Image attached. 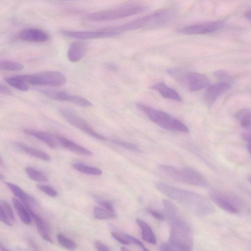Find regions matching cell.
<instances>
[{
    "label": "cell",
    "mask_w": 251,
    "mask_h": 251,
    "mask_svg": "<svg viewBox=\"0 0 251 251\" xmlns=\"http://www.w3.org/2000/svg\"><path fill=\"white\" fill-rule=\"evenodd\" d=\"M148 212L152 215L153 217L159 220H163L165 216L161 213L152 209H149Z\"/></svg>",
    "instance_id": "cell-40"
},
{
    "label": "cell",
    "mask_w": 251,
    "mask_h": 251,
    "mask_svg": "<svg viewBox=\"0 0 251 251\" xmlns=\"http://www.w3.org/2000/svg\"><path fill=\"white\" fill-rule=\"evenodd\" d=\"M55 135L59 144L66 149L83 155H93V152L87 149L59 134H55Z\"/></svg>",
    "instance_id": "cell-16"
},
{
    "label": "cell",
    "mask_w": 251,
    "mask_h": 251,
    "mask_svg": "<svg viewBox=\"0 0 251 251\" xmlns=\"http://www.w3.org/2000/svg\"><path fill=\"white\" fill-rule=\"evenodd\" d=\"M242 137L243 140L247 143V149L251 154V132L243 133Z\"/></svg>",
    "instance_id": "cell-36"
},
{
    "label": "cell",
    "mask_w": 251,
    "mask_h": 251,
    "mask_svg": "<svg viewBox=\"0 0 251 251\" xmlns=\"http://www.w3.org/2000/svg\"><path fill=\"white\" fill-rule=\"evenodd\" d=\"M1 70L9 71H19L24 68L23 65L19 62L12 61H1L0 63Z\"/></svg>",
    "instance_id": "cell-29"
},
{
    "label": "cell",
    "mask_w": 251,
    "mask_h": 251,
    "mask_svg": "<svg viewBox=\"0 0 251 251\" xmlns=\"http://www.w3.org/2000/svg\"><path fill=\"white\" fill-rule=\"evenodd\" d=\"M237 117L240 119V124L242 127L247 128L251 125V111L244 109L239 112Z\"/></svg>",
    "instance_id": "cell-30"
},
{
    "label": "cell",
    "mask_w": 251,
    "mask_h": 251,
    "mask_svg": "<svg viewBox=\"0 0 251 251\" xmlns=\"http://www.w3.org/2000/svg\"><path fill=\"white\" fill-rule=\"evenodd\" d=\"M185 78L189 89L192 92L206 87L209 84V80L205 75L197 72H188Z\"/></svg>",
    "instance_id": "cell-13"
},
{
    "label": "cell",
    "mask_w": 251,
    "mask_h": 251,
    "mask_svg": "<svg viewBox=\"0 0 251 251\" xmlns=\"http://www.w3.org/2000/svg\"><path fill=\"white\" fill-rule=\"evenodd\" d=\"M160 251H172L171 246L169 243H163L160 246Z\"/></svg>",
    "instance_id": "cell-42"
},
{
    "label": "cell",
    "mask_w": 251,
    "mask_h": 251,
    "mask_svg": "<svg viewBox=\"0 0 251 251\" xmlns=\"http://www.w3.org/2000/svg\"><path fill=\"white\" fill-rule=\"evenodd\" d=\"M155 186L164 195L197 215H208L215 211L212 203L205 197L196 193L174 187L161 181L156 182Z\"/></svg>",
    "instance_id": "cell-2"
},
{
    "label": "cell",
    "mask_w": 251,
    "mask_h": 251,
    "mask_svg": "<svg viewBox=\"0 0 251 251\" xmlns=\"http://www.w3.org/2000/svg\"><path fill=\"white\" fill-rule=\"evenodd\" d=\"M39 91L43 95L54 100L66 101L82 107L92 106V103L86 99L70 94L66 92L47 89L40 90Z\"/></svg>",
    "instance_id": "cell-9"
},
{
    "label": "cell",
    "mask_w": 251,
    "mask_h": 251,
    "mask_svg": "<svg viewBox=\"0 0 251 251\" xmlns=\"http://www.w3.org/2000/svg\"><path fill=\"white\" fill-rule=\"evenodd\" d=\"M0 219L2 222L7 226H11L13 224L10 221L4 212L1 208L0 210Z\"/></svg>",
    "instance_id": "cell-38"
},
{
    "label": "cell",
    "mask_w": 251,
    "mask_h": 251,
    "mask_svg": "<svg viewBox=\"0 0 251 251\" xmlns=\"http://www.w3.org/2000/svg\"><path fill=\"white\" fill-rule=\"evenodd\" d=\"M165 215L171 226L169 243L172 251H190L193 246L192 229L177 207L168 200L163 201Z\"/></svg>",
    "instance_id": "cell-1"
},
{
    "label": "cell",
    "mask_w": 251,
    "mask_h": 251,
    "mask_svg": "<svg viewBox=\"0 0 251 251\" xmlns=\"http://www.w3.org/2000/svg\"><path fill=\"white\" fill-rule=\"evenodd\" d=\"M111 235L115 240L120 243L124 245L130 244L125 234L113 232L111 233Z\"/></svg>",
    "instance_id": "cell-35"
},
{
    "label": "cell",
    "mask_w": 251,
    "mask_h": 251,
    "mask_svg": "<svg viewBox=\"0 0 251 251\" xmlns=\"http://www.w3.org/2000/svg\"><path fill=\"white\" fill-rule=\"evenodd\" d=\"M25 133L36 138L51 148H55L59 142L55 135L50 133L30 128H25L23 130Z\"/></svg>",
    "instance_id": "cell-15"
},
{
    "label": "cell",
    "mask_w": 251,
    "mask_h": 251,
    "mask_svg": "<svg viewBox=\"0 0 251 251\" xmlns=\"http://www.w3.org/2000/svg\"><path fill=\"white\" fill-rule=\"evenodd\" d=\"M112 142L126 150L135 151H139L138 148L132 143L117 139L112 140Z\"/></svg>",
    "instance_id": "cell-33"
},
{
    "label": "cell",
    "mask_w": 251,
    "mask_h": 251,
    "mask_svg": "<svg viewBox=\"0 0 251 251\" xmlns=\"http://www.w3.org/2000/svg\"><path fill=\"white\" fill-rule=\"evenodd\" d=\"M95 246L97 250L100 251H108L110 249L105 245L101 243L100 241L96 240L95 242Z\"/></svg>",
    "instance_id": "cell-39"
},
{
    "label": "cell",
    "mask_w": 251,
    "mask_h": 251,
    "mask_svg": "<svg viewBox=\"0 0 251 251\" xmlns=\"http://www.w3.org/2000/svg\"><path fill=\"white\" fill-rule=\"evenodd\" d=\"M15 145L23 151L34 157L45 161L50 160V157L48 153L37 149L20 142H16Z\"/></svg>",
    "instance_id": "cell-21"
},
{
    "label": "cell",
    "mask_w": 251,
    "mask_h": 251,
    "mask_svg": "<svg viewBox=\"0 0 251 251\" xmlns=\"http://www.w3.org/2000/svg\"><path fill=\"white\" fill-rule=\"evenodd\" d=\"M214 75L219 79L226 80L229 77V75L225 71L218 70L214 73Z\"/></svg>",
    "instance_id": "cell-37"
},
{
    "label": "cell",
    "mask_w": 251,
    "mask_h": 251,
    "mask_svg": "<svg viewBox=\"0 0 251 251\" xmlns=\"http://www.w3.org/2000/svg\"><path fill=\"white\" fill-rule=\"evenodd\" d=\"M151 88L157 91L163 97L177 101H181V99L178 93L174 89L168 86L163 82L157 83Z\"/></svg>",
    "instance_id": "cell-20"
},
{
    "label": "cell",
    "mask_w": 251,
    "mask_h": 251,
    "mask_svg": "<svg viewBox=\"0 0 251 251\" xmlns=\"http://www.w3.org/2000/svg\"><path fill=\"white\" fill-rule=\"evenodd\" d=\"M248 180L251 183V175L249 176Z\"/></svg>",
    "instance_id": "cell-46"
},
{
    "label": "cell",
    "mask_w": 251,
    "mask_h": 251,
    "mask_svg": "<svg viewBox=\"0 0 251 251\" xmlns=\"http://www.w3.org/2000/svg\"><path fill=\"white\" fill-rule=\"evenodd\" d=\"M18 37L23 41L35 43L45 42L50 39V36L46 32L35 28L23 29L18 34Z\"/></svg>",
    "instance_id": "cell-12"
},
{
    "label": "cell",
    "mask_w": 251,
    "mask_h": 251,
    "mask_svg": "<svg viewBox=\"0 0 251 251\" xmlns=\"http://www.w3.org/2000/svg\"><path fill=\"white\" fill-rule=\"evenodd\" d=\"M73 168L76 170L88 175L100 176L102 171L99 168L89 166L81 162H75L72 164Z\"/></svg>",
    "instance_id": "cell-24"
},
{
    "label": "cell",
    "mask_w": 251,
    "mask_h": 251,
    "mask_svg": "<svg viewBox=\"0 0 251 251\" xmlns=\"http://www.w3.org/2000/svg\"><path fill=\"white\" fill-rule=\"evenodd\" d=\"M27 210L34 220L37 230L42 238L46 241L52 243V240L50 236V228L47 224L40 215L35 213L33 209Z\"/></svg>",
    "instance_id": "cell-17"
},
{
    "label": "cell",
    "mask_w": 251,
    "mask_h": 251,
    "mask_svg": "<svg viewBox=\"0 0 251 251\" xmlns=\"http://www.w3.org/2000/svg\"><path fill=\"white\" fill-rule=\"evenodd\" d=\"M5 184L13 195L23 202L27 209H32V206L34 202V200L32 197L27 195L21 188L15 184L8 181H5Z\"/></svg>",
    "instance_id": "cell-19"
},
{
    "label": "cell",
    "mask_w": 251,
    "mask_h": 251,
    "mask_svg": "<svg viewBox=\"0 0 251 251\" xmlns=\"http://www.w3.org/2000/svg\"><path fill=\"white\" fill-rule=\"evenodd\" d=\"M0 208L2 209L10 221L13 223L15 221V217L10 205L5 201L1 200Z\"/></svg>",
    "instance_id": "cell-31"
},
{
    "label": "cell",
    "mask_w": 251,
    "mask_h": 251,
    "mask_svg": "<svg viewBox=\"0 0 251 251\" xmlns=\"http://www.w3.org/2000/svg\"><path fill=\"white\" fill-rule=\"evenodd\" d=\"M62 34L66 36L78 39H92L113 36L111 27L93 31H75L63 30Z\"/></svg>",
    "instance_id": "cell-11"
},
{
    "label": "cell",
    "mask_w": 251,
    "mask_h": 251,
    "mask_svg": "<svg viewBox=\"0 0 251 251\" xmlns=\"http://www.w3.org/2000/svg\"><path fill=\"white\" fill-rule=\"evenodd\" d=\"M93 214L96 218L100 220L108 219L116 217L114 212L97 206L93 208Z\"/></svg>",
    "instance_id": "cell-26"
},
{
    "label": "cell",
    "mask_w": 251,
    "mask_h": 251,
    "mask_svg": "<svg viewBox=\"0 0 251 251\" xmlns=\"http://www.w3.org/2000/svg\"><path fill=\"white\" fill-rule=\"evenodd\" d=\"M95 201L103 208L112 212L115 211L114 206L110 201L98 197H95Z\"/></svg>",
    "instance_id": "cell-34"
},
{
    "label": "cell",
    "mask_w": 251,
    "mask_h": 251,
    "mask_svg": "<svg viewBox=\"0 0 251 251\" xmlns=\"http://www.w3.org/2000/svg\"><path fill=\"white\" fill-rule=\"evenodd\" d=\"M87 49V46L85 43L81 41L73 42L69 48L67 57L71 62H77L84 55Z\"/></svg>",
    "instance_id": "cell-18"
},
{
    "label": "cell",
    "mask_w": 251,
    "mask_h": 251,
    "mask_svg": "<svg viewBox=\"0 0 251 251\" xmlns=\"http://www.w3.org/2000/svg\"><path fill=\"white\" fill-rule=\"evenodd\" d=\"M223 26L221 21L199 23L184 26L179 29V31L186 35L204 34L216 31Z\"/></svg>",
    "instance_id": "cell-10"
},
{
    "label": "cell",
    "mask_w": 251,
    "mask_h": 251,
    "mask_svg": "<svg viewBox=\"0 0 251 251\" xmlns=\"http://www.w3.org/2000/svg\"><path fill=\"white\" fill-rule=\"evenodd\" d=\"M136 222L142 230V239L150 244H155L156 243L155 236L149 225L140 219H137Z\"/></svg>",
    "instance_id": "cell-23"
},
{
    "label": "cell",
    "mask_w": 251,
    "mask_h": 251,
    "mask_svg": "<svg viewBox=\"0 0 251 251\" xmlns=\"http://www.w3.org/2000/svg\"><path fill=\"white\" fill-rule=\"evenodd\" d=\"M0 91L1 93L3 95L7 96H11L12 95L11 90L6 86L2 84H1L0 86Z\"/></svg>",
    "instance_id": "cell-41"
},
{
    "label": "cell",
    "mask_w": 251,
    "mask_h": 251,
    "mask_svg": "<svg viewBox=\"0 0 251 251\" xmlns=\"http://www.w3.org/2000/svg\"><path fill=\"white\" fill-rule=\"evenodd\" d=\"M13 206L21 221L25 224L28 225L31 223V217L26 207L17 199L13 198Z\"/></svg>",
    "instance_id": "cell-22"
},
{
    "label": "cell",
    "mask_w": 251,
    "mask_h": 251,
    "mask_svg": "<svg viewBox=\"0 0 251 251\" xmlns=\"http://www.w3.org/2000/svg\"><path fill=\"white\" fill-rule=\"evenodd\" d=\"M244 16L248 20L251 21V10L246 11L244 13Z\"/></svg>",
    "instance_id": "cell-44"
},
{
    "label": "cell",
    "mask_w": 251,
    "mask_h": 251,
    "mask_svg": "<svg viewBox=\"0 0 251 251\" xmlns=\"http://www.w3.org/2000/svg\"><path fill=\"white\" fill-rule=\"evenodd\" d=\"M0 250L2 251H8L9 249L6 248L4 246H3L1 243L0 244Z\"/></svg>",
    "instance_id": "cell-45"
},
{
    "label": "cell",
    "mask_w": 251,
    "mask_h": 251,
    "mask_svg": "<svg viewBox=\"0 0 251 251\" xmlns=\"http://www.w3.org/2000/svg\"><path fill=\"white\" fill-rule=\"evenodd\" d=\"M230 85L226 82H220L212 85H209L205 90L204 98L206 103L211 104L223 92L226 91Z\"/></svg>",
    "instance_id": "cell-14"
},
{
    "label": "cell",
    "mask_w": 251,
    "mask_h": 251,
    "mask_svg": "<svg viewBox=\"0 0 251 251\" xmlns=\"http://www.w3.org/2000/svg\"><path fill=\"white\" fill-rule=\"evenodd\" d=\"M25 172L28 177L34 181L45 182L48 179L44 174L32 167H25Z\"/></svg>",
    "instance_id": "cell-27"
},
{
    "label": "cell",
    "mask_w": 251,
    "mask_h": 251,
    "mask_svg": "<svg viewBox=\"0 0 251 251\" xmlns=\"http://www.w3.org/2000/svg\"><path fill=\"white\" fill-rule=\"evenodd\" d=\"M209 197L216 205L226 212L236 214L240 213L243 209L242 201L232 194L214 190L210 193Z\"/></svg>",
    "instance_id": "cell-7"
},
{
    "label": "cell",
    "mask_w": 251,
    "mask_h": 251,
    "mask_svg": "<svg viewBox=\"0 0 251 251\" xmlns=\"http://www.w3.org/2000/svg\"><path fill=\"white\" fill-rule=\"evenodd\" d=\"M122 251H127V249H126L125 248L122 247Z\"/></svg>",
    "instance_id": "cell-47"
},
{
    "label": "cell",
    "mask_w": 251,
    "mask_h": 251,
    "mask_svg": "<svg viewBox=\"0 0 251 251\" xmlns=\"http://www.w3.org/2000/svg\"><path fill=\"white\" fill-rule=\"evenodd\" d=\"M159 170L164 175L176 181L203 187L208 186L205 177L191 168L179 169L163 165L159 166Z\"/></svg>",
    "instance_id": "cell-3"
},
{
    "label": "cell",
    "mask_w": 251,
    "mask_h": 251,
    "mask_svg": "<svg viewBox=\"0 0 251 251\" xmlns=\"http://www.w3.org/2000/svg\"><path fill=\"white\" fill-rule=\"evenodd\" d=\"M26 83L33 85L50 86H60L66 81L65 75L61 72L47 71L32 75H18Z\"/></svg>",
    "instance_id": "cell-6"
},
{
    "label": "cell",
    "mask_w": 251,
    "mask_h": 251,
    "mask_svg": "<svg viewBox=\"0 0 251 251\" xmlns=\"http://www.w3.org/2000/svg\"><path fill=\"white\" fill-rule=\"evenodd\" d=\"M59 112L68 123L81 131L99 140H107L106 137L97 132L86 121L70 110L61 108Z\"/></svg>",
    "instance_id": "cell-8"
},
{
    "label": "cell",
    "mask_w": 251,
    "mask_h": 251,
    "mask_svg": "<svg viewBox=\"0 0 251 251\" xmlns=\"http://www.w3.org/2000/svg\"><path fill=\"white\" fill-rule=\"evenodd\" d=\"M37 188L51 197H55L58 195L57 192L51 186L47 185L38 184Z\"/></svg>",
    "instance_id": "cell-32"
},
{
    "label": "cell",
    "mask_w": 251,
    "mask_h": 251,
    "mask_svg": "<svg viewBox=\"0 0 251 251\" xmlns=\"http://www.w3.org/2000/svg\"><path fill=\"white\" fill-rule=\"evenodd\" d=\"M57 240L61 246L67 250H73L77 247L76 244L74 240L61 233L57 234Z\"/></svg>",
    "instance_id": "cell-28"
},
{
    "label": "cell",
    "mask_w": 251,
    "mask_h": 251,
    "mask_svg": "<svg viewBox=\"0 0 251 251\" xmlns=\"http://www.w3.org/2000/svg\"><path fill=\"white\" fill-rule=\"evenodd\" d=\"M146 8L141 5L115 8L93 13L88 16V19L93 22L115 20L138 14Z\"/></svg>",
    "instance_id": "cell-5"
},
{
    "label": "cell",
    "mask_w": 251,
    "mask_h": 251,
    "mask_svg": "<svg viewBox=\"0 0 251 251\" xmlns=\"http://www.w3.org/2000/svg\"><path fill=\"white\" fill-rule=\"evenodd\" d=\"M4 80L7 83L19 90L26 91L29 89L26 83L18 75L7 77L4 78Z\"/></svg>",
    "instance_id": "cell-25"
},
{
    "label": "cell",
    "mask_w": 251,
    "mask_h": 251,
    "mask_svg": "<svg viewBox=\"0 0 251 251\" xmlns=\"http://www.w3.org/2000/svg\"><path fill=\"white\" fill-rule=\"evenodd\" d=\"M137 106L152 122L165 129L173 131L189 132L188 127L184 123L166 112L154 109L141 103H137Z\"/></svg>",
    "instance_id": "cell-4"
},
{
    "label": "cell",
    "mask_w": 251,
    "mask_h": 251,
    "mask_svg": "<svg viewBox=\"0 0 251 251\" xmlns=\"http://www.w3.org/2000/svg\"><path fill=\"white\" fill-rule=\"evenodd\" d=\"M28 245H29V246L31 248H32L33 249H34L36 250H39L37 244L36 243H35V242H34L33 241L31 240H28Z\"/></svg>",
    "instance_id": "cell-43"
}]
</instances>
